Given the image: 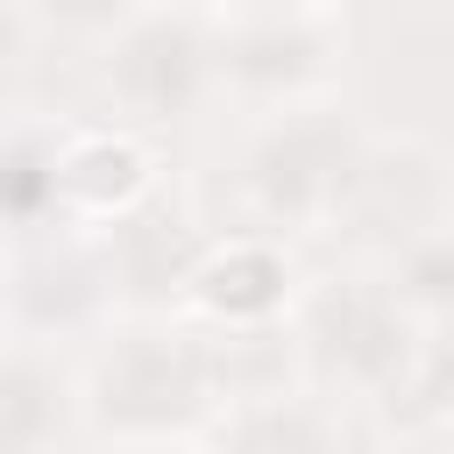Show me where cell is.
Instances as JSON below:
<instances>
[{"label":"cell","instance_id":"obj_1","mask_svg":"<svg viewBox=\"0 0 454 454\" xmlns=\"http://www.w3.org/2000/svg\"><path fill=\"white\" fill-rule=\"evenodd\" d=\"M411 326L419 319H411V305L390 284H376V277H333L298 312V355H305V369L326 390L369 404V397H397V383L411 376V362H419Z\"/></svg>","mask_w":454,"mask_h":454},{"label":"cell","instance_id":"obj_13","mask_svg":"<svg viewBox=\"0 0 454 454\" xmlns=\"http://www.w3.org/2000/svg\"><path fill=\"white\" fill-rule=\"evenodd\" d=\"M248 7H291V0H248Z\"/></svg>","mask_w":454,"mask_h":454},{"label":"cell","instance_id":"obj_11","mask_svg":"<svg viewBox=\"0 0 454 454\" xmlns=\"http://www.w3.org/2000/svg\"><path fill=\"white\" fill-rule=\"evenodd\" d=\"M390 291L411 305V319H433V326L454 319V213L390 255Z\"/></svg>","mask_w":454,"mask_h":454},{"label":"cell","instance_id":"obj_5","mask_svg":"<svg viewBox=\"0 0 454 454\" xmlns=\"http://www.w3.org/2000/svg\"><path fill=\"white\" fill-rule=\"evenodd\" d=\"M333 57V28L319 14V0H291V7H255L234 35L213 43V71L220 85H241L255 99H284L298 106Z\"/></svg>","mask_w":454,"mask_h":454},{"label":"cell","instance_id":"obj_12","mask_svg":"<svg viewBox=\"0 0 454 454\" xmlns=\"http://www.w3.org/2000/svg\"><path fill=\"white\" fill-rule=\"evenodd\" d=\"M57 206V149L35 142H0V220H43Z\"/></svg>","mask_w":454,"mask_h":454},{"label":"cell","instance_id":"obj_2","mask_svg":"<svg viewBox=\"0 0 454 454\" xmlns=\"http://www.w3.org/2000/svg\"><path fill=\"white\" fill-rule=\"evenodd\" d=\"M213 397V376H206V355L170 333V326H128L92 383H85V411H92V433H121V440H163V433H184L177 411L206 404Z\"/></svg>","mask_w":454,"mask_h":454},{"label":"cell","instance_id":"obj_7","mask_svg":"<svg viewBox=\"0 0 454 454\" xmlns=\"http://www.w3.org/2000/svg\"><path fill=\"white\" fill-rule=\"evenodd\" d=\"M184 298L220 319V326H270L284 305H291V270L270 241H227V248H206L184 277Z\"/></svg>","mask_w":454,"mask_h":454},{"label":"cell","instance_id":"obj_3","mask_svg":"<svg viewBox=\"0 0 454 454\" xmlns=\"http://www.w3.org/2000/svg\"><path fill=\"white\" fill-rule=\"evenodd\" d=\"M362 156V135L326 114V106H284L255 149H248V199L262 220H284V227H326L340 192H348V170Z\"/></svg>","mask_w":454,"mask_h":454},{"label":"cell","instance_id":"obj_4","mask_svg":"<svg viewBox=\"0 0 454 454\" xmlns=\"http://www.w3.org/2000/svg\"><path fill=\"white\" fill-rule=\"evenodd\" d=\"M447 220V170L426 142H362L348 192L333 206V234H348L369 262H390L404 241Z\"/></svg>","mask_w":454,"mask_h":454},{"label":"cell","instance_id":"obj_9","mask_svg":"<svg viewBox=\"0 0 454 454\" xmlns=\"http://www.w3.org/2000/svg\"><path fill=\"white\" fill-rule=\"evenodd\" d=\"M64 369L35 348H0V447L64 440Z\"/></svg>","mask_w":454,"mask_h":454},{"label":"cell","instance_id":"obj_8","mask_svg":"<svg viewBox=\"0 0 454 454\" xmlns=\"http://www.w3.org/2000/svg\"><path fill=\"white\" fill-rule=\"evenodd\" d=\"M149 192V156L128 135H71L57 142V206L85 220H121Z\"/></svg>","mask_w":454,"mask_h":454},{"label":"cell","instance_id":"obj_10","mask_svg":"<svg viewBox=\"0 0 454 454\" xmlns=\"http://www.w3.org/2000/svg\"><path fill=\"white\" fill-rule=\"evenodd\" d=\"M340 433L348 426L326 411V397H284V390H255L220 426H199V440H227V447H333Z\"/></svg>","mask_w":454,"mask_h":454},{"label":"cell","instance_id":"obj_6","mask_svg":"<svg viewBox=\"0 0 454 454\" xmlns=\"http://www.w3.org/2000/svg\"><path fill=\"white\" fill-rule=\"evenodd\" d=\"M106 78L114 92L142 114V121H177L206 99V85L220 78L213 71V35L184 14H135L121 35H114V57H106Z\"/></svg>","mask_w":454,"mask_h":454}]
</instances>
